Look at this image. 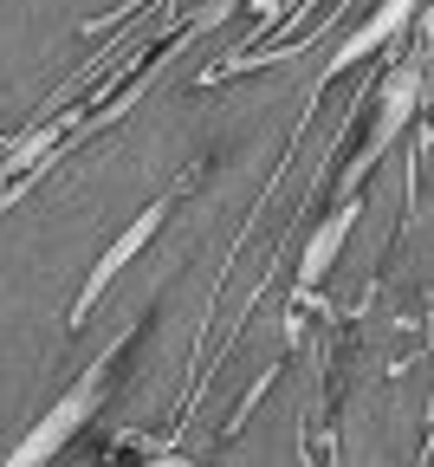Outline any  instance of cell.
Segmentation results:
<instances>
[{"mask_svg": "<svg viewBox=\"0 0 434 467\" xmlns=\"http://www.w3.org/2000/svg\"><path fill=\"white\" fill-rule=\"evenodd\" d=\"M130 337H137V325H123L104 350H98V358L85 364V377L66 389V396H58L52 409H46V416L20 435V448L7 454V467H39V461H52L58 448H66L91 416H98V402H104V389H110V377H117V364H123V350H130Z\"/></svg>", "mask_w": 434, "mask_h": 467, "instance_id": "6da1fadb", "label": "cell"}, {"mask_svg": "<svg viewBox=\"0 0 434 467\" xmlns=\"http://www.w3.org/2000/svg\"><path fill=\"white\" fill-rule=\"evenodd\" d=\"M195 175H202V169H195ZM195 175H181L175 189H162V195H156V202H150V208H143V214H137L130 227H123V234H117V241H110V247H104L98 260H91V273H85V285H78V299H72V312H66V331H85V318L98 312V299H104V292L117 285V273L130 266V260H137V254H143V247L156 241V234L169 227L175 202L195 189Z\"/></svg>", "mask_w": 434, "mask_h": 467, "instance_id": "7a4b0ae2", "label": "cell"}, {"mask_svg": "<svg viewBox=\"0 0 434 467\" xmlns=\"http://www.w3.org/2000/svg\"><path fill=\"white\" fill-rule=\"evenodd\" d=\"M356 214H363V195H337L331 202V214L312 227V241L298 247V279H292V306H285V318H305V312H325L331 325H337V306H325V273L344 260V247H350V227H356Z\"/></svg>", "mask_w": 434, "mask_h": 467, "instance_id": "3957f363", "label": "cell"}, {"mask_svg": "<svg viewBox=\"0 0 434 467\" xmlns=\"http://www.w3.org/2000/svg\"><path fill=\"white\" fill-rule=\"evenodd\" d=\"M279 370H285V364H266V370H260V383H253V389H246V396H240V409H233V416H227V429H221V441H233V435L246 429V416H253V409H260V396H273V383H279Z\"/></svg>", "mask_w": 434, "mask_h": 467, "instance_id": "277c9868", "label": "cell"}, {"mask_svg": "<svg viewBox=\"0 0 434 467\" xmlns=\"http://www.w3.org/2000/svg\"><path fill=\"white\" fill-rule=\"evenodd\" d=\"M233 7H240V0H208L202 14H189V20H181V33H189V39H202V33H208V26H221Z\"/></svg>", "mask_w": 434, "mask_h": 467, "instance_id": "5b68a950", "label": "cell"}]
</instances>
